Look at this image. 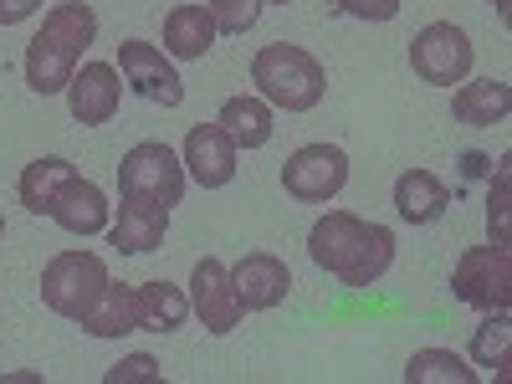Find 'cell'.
Returning <instances> with one entry per match:
<instances>
[{"label":"cell","mask_w":512,"mask_h":384,"mask_svg":"<svg viewBox=\"0 0 512 384\" xmlns=\"http://www.w3.org/2000/svg\"><path fill=\"white\" fill-rule=\"evenodd\" d=\"M251 82L256 98H267L282 113H313L328 93V72L313 52L292 47V41H272L251 57Z\"/></svg>","instance_id":"cell-3"},{"label":"cell","mask_w":512,"mask_h":384,"mask_svg":"<svg viewBox=\"0 0 512 384\" xmlns=\"http://www.w3.org/2000/svg\"><path fill=\"white\" fill-rule=\"evenodd\" d=\"M108 262L98 251H57L47 267H41V303L57 318H82L108 287Z\"/></svg>","instance_id":"cell-4"},{"label":"cell","mask_w":512,"mask_h":384,"mask_svg":"<svg viewBox=\"0 0 512 384\" xmlns=\"http://www.w3.org/2000/svg\"><path fill=\"white\" fill-rule=\"evenodd\" d=\"M52 221L67 231V236H103L108 226H113V205H108V195L93 185V180H67L62 185V195H57V205H52Z\"/></svg>","instance_id":"cell-15"},{"label":"cell","mask_w":512,"mask_h":384,"mask_svg":"<svg viewBox=\"0 0 512 384\" xmlns=\"http://www.w3.org/2000/svg\"><path fill=\"white\" fill-rule=\"evenodd\" d=\"M98 41V11L88 0H62L41 16V31L26 41V88L36 98L67 93L72 72L82 67V52Z\"/></svg>","instance_id":"cell-2"},{"label":"cell","mask_w":512,"mask_h":384,"mask_svg":"<svg viewBox=\"0 0 512 384\" xmlns=\"http://www.w3.org/2000/svg\"><path fill=\"white\" fill-rule=\"evenodd\" d=\"M487 169H492V159H487V154H466V159H461V175H466V180L487 175Z\"/></svg>","instance_id":"cell-30"},{"label":"cell","mask_w":512,"mask_h":384,"mask_svg":"<svg viewBox=\"0 0 512 384\" xmlns=\"http://www.w3.org/2000/svg\"><path fill=\"white\" fill-rule=\"evenodd\" d=\"M216 21H210L205 6H195V0H185V6H175L164 16V52L175 62H200L210 47H216Z\"/></svg>","instance_id":"cell-17"},{"label":"cell","mask_w":512,"mask_h":384,"mask_svg":"<svg viewBox=\"0 0 512 384\" xmlns=\"http://www.w3.org/2000/svg\"><path fill=\"white\" fill-rule=\"evenodd\" d=\"M338 11H344L349 21H395L400 16V0H333Z\"/></svg>","instance_id":"cell-28"},{"label":"cell","mask_w":512,"mask_h":384,"mask_svg":"<svg viewBox=\"0 0 512 384\" xmlns=\"http://www.w3.org/2000/svg\"><path fill=\"white\" fill-rule=\"evenodd\" d=\"M451 297L477 313H507L512 303V246L487 241L466 246L461 262L451 267Z\"/></svg>","instance_id":"cell-5"},{"label":"cell","mask_w":512,"mask_h":384,"mask_svg":"<svg viewBox=\"0 0 512 384\" xmlns=\"http://www.w3.org/2000/svg\"><path fill=\"white\" fill-rule=\"evenodd\" d=\"M349 185V154L338 144H303L282 164V190L303 205H328Z\"/></svg>","instance_id":"cell-8"},{"label":"cell","mask_w":512,"mask_h":384,"mask_svg":"<svg viewBox=\"0 0 512 384\" xmlns=\"http://www.w3.org/2000/svg\"><path fill=\"white\" fill-rule=\"evenodd\" d=\"M236 144L221 123H195L185 134V149H180V164L185 175L200 185V190H226L236 180Z\"/></svg>","instance_id":"cell-11"},{"label":"cell","mask_w":512,"mask_h":384,"mask_svg":"<svg viewBox=\"0 0 512 384\" xmlns=\"http://www.w3.org/2000/svg\"><path fill=\"white\" fill-rule=\"evenodd\" d=\"M134 303H139V328L149 333H175L190 318V292L175 282H139Z\"/></svg>","instance_id":"cell-21"},{"label":"cell","mask_w":512,"mask_h":384,"mask_svg":"<svg viewBox=\"0 0 512 384\" xmlns=\"http://www.w3.org/2000/svg\"><path fill=\"white\" fill-rule=\"evenodd\" d=\"M487 6H497V16H507V0H487Z\"/></svg>","instance_id":"cell-31"},{"label":"cell","mask_w":512,"mask_h":384,"mask_svg":"<svg viewBox=\"0 0 512 384\" xmlns=\"http://www.w3.org/2000/svg\"><path fill=\"white\" fill-rule=\"evenodd\" d=\"M262 6H292V0H262Z\"/></svg>","instance_id":"cell-32"},{"label":"cell","mask_w":512,"mask_h":384,"mask_svg":"<svg viewBox=\"0 0 512 384\" xmlns=\"http://www.w3.org/2000/svg\"><path fill=\"white\" fill-rule=\"evenodd\" d=\"M67 180H77V164H72V159H62V154L31 159V164L21 169V180H16L21 205L31 210V216H52V205H57V195H62Z\"/></svg>","instance_id":"cell-19"},{"label":"cell","mask_w":512,"mask_h":384,"mask_svg":"<svg viewBox=\"0 0 512 384\" xmlns=\"http://www.w3.org/2000/svg\"><path fill=\"white\" fill-rule=\"evenodd\" d=\"M472 62H477V47L472 36L451 21H431L420 26L415 41H410V72L431 88H451V82H466L472 77Z\"/></svg>","instance_id":"cell-7"},{"label":"cell","mask_w":512,"mask_h":384,"mask_svg":"<svg viewBox=\"0 0 512 384\" xmlns=\"http://www.w3.org/2000/svg\"><path fill=\"white\" fill-rule=\"evenodd\" d=\"M405 384H477V369L451 349H415L405 364Z\"/></svg>","instance_id":"cell-23"},{"label":"cell","mask_w":512,"mask_h":384,"mask_svg":"<svg viewBox=\"0 0 512 384\" xmlns=\"http://www.w3.org/2000/svg\"><path fill=\"white\" fill-rule=\"evenodd\" d=\"M185 185L190 175H185L180 154L159 139H144L118 159V195H144V200H159L175 210L185 200Z\"/></svg>","instance_id":"cell-6"},{"label":"cell","mask_w":512,"mask_h":384,"mask_svg":"<svg viewBox=\"0 0 512 384\" xmlns=\"http://www.w3.org/2000/svg\"><path fill=\"white\" fill-rule=\"evenodd\" d=\"M82 328H88L93 338H123V333H139V303H134V287H118L108 282L103 297L77 318Z\"/></svg>","instance_id":"cell-22"},{"label":"cell","mask_w":512,"mask_h":384,"mask_svg":"<svg viewBox=\"0 0 512 384\" xmlns=\"http://www.w3.org/2000/svg\"><path fill=\"white\" fill-rule=\"evenodd\" d=\"M472 359H477V369L507 374V364H512V318L507 313H487V323L472 333Z\"/></svg>","instance_id":"cell-24"},{"label":"cell","mask_w":512,"mask_h":384,"mask_svg":"<svg viewBox=\"0 0 512 384\" xmlns=\"http://www.w3.org/2000/svg\"><path fill=\"white\" fill-rule=\"evenodd\" d=\"M487 226H492V241L512 246V169H507V159L497 164V180H492V200H487Z\"/></svg>","instance_id":"cell-25"},{"label":"cell","mask_w":512,"mask_h":384,"mask_svg":"<svg viewBox=\"0 0 512 384\" xmlns=\"http://www.w3.org/2000/svg\"><path fill=\"white\" fill-rule=\"evenodd\" d=\"M190 313L205 323V333H236V323L246 318L241 297L231 287V267L216 256H200L190 272Z\"/></svg>","instance_id":"cell-10"},{"label":"cell","mask_w":512,"mask_h":384,"mask_svg":"<svg viewBox=\"0 0 512 384\" xmlns=\"http://www.w3.org/2000/svg\"><path fill=\"white\" fill-rule=\"evenodd\" d=\"M210 21H216V31L226 36H241L256 26V16H262V0H205Z\"/></svg>","instance_id":"cell-26"},{"label":"cell","mask_w":512,"mask_h":384,"mask_svg":"<svg viewBox=\"0 0 512 384\" xmlns=\"http://www.w3.org/2000/svg\"><path fill=\"white\" fill-rule=\"evenodd\" d=\"M0 236H6V216H0Z\"/></svg>","instance_id":"cell-33"},{"label":"cell","mask_w":512,"mask_h":384,"mask_svg":"<svg viewBox=\"0 0 512 384\" xmlns=\"http://www.w3.org/2000/svg\"><path fill=\"white\" fill-rule=\"evenodd\" d=\"M512 113V88L497 77H477V82H461L451 93V118L466 128H492Z\"/></svg>","instance_id":"cell-18"},{"label":"cell","mask_w":512,"mask_h":384,"mask_svg":"<svg viewBox=\"0 0 512 384\" xmlns=\"http://www.w3.org/2000/svg\"><path fill=\"white\" fill-rule=\"evenodd\" d=\"M451 210V190L441 175L431 169H405L395 180V216L410 221V226H436L441 216Z\"/></svg>","instance_id":"cell-16"},{"label":"cell","mask_w":512,"mask_h":384,"mask_svg":"<svg viewBox=\"0 0 512 384\" xmlns=\"http://www.w3.org/2000/svg\"><path fill=\"white\" fill-rule=\"evenodd\" d=\"M118 103H123V77H118V67H108V62H82V67L72 72V82H67V108H72V118H77L82 128L113 123Z\"/></svg>","instance_id":"cell-12"},{"label":"cell","mask_w":512,"mask_h":384,"mask_svg":"<svg viewBox=\"0 0 512 384\" xmlns=\"http://www.w3.org/2000/svg\"><path fill=\"white\" fill-rule=\"evenodd\" d=\"M164 374H159V364H154V354H128V359H118L108 374H103V384H159Z\"/></svg>","instance_id":"cell-27"},{"label":"cell","mask_w":512,"mask_h":384,"mask_svg":"<svg viewBox=\"0 0 512 384\" xmlns=\"http://www.w3.org/2000/svg\"><path fill=\"white\" fill-rule=\"evenodd\" d=\"M118 77L144 103H159V108L185 103V77L175 72V57L154 47V41H118Z\"/></svg>","instance_id":"cell-9"},{"label":"cell","mask_w":512,"mask_h":384,"mask_svg":"<svg viewBox=\"0 0 512 384\" xmlns=\"http://www.w3.org/2000/svg\"><path fill=\"white\" fill-rule=\"evenodd\" d=\"M41 11V0H0V26H21Z\"/></svg>","instance_id":"cell-29"},{"label":"cell","mask_w":512,"mask_h":384,"mask_svg":"<svg viewBox=\"0 0 512 384\" xmlns=\"http://www.w3.org/2000/svg\"><path fill=\"white\" fill-rule=\"evenodd\" d=\"M164 231H169V205L144 200V195H123L118 216L108 226V246H118L123 256H144V251L164 246Z\"/></svg>","instance_id":"cell-13"},{"label":"cell","mask_w":512,"mask_h":384,"mask_svg":"<svg viewBox=\"0 0 512 384\" xmlns=\"http://www.w3.org/2000/svg\"><path fill=\"white\" fill-rule=\"evenodd\" d=\"M216 123L231 134V144L236 149H262V144H272V103L267 98H251V93H241V98H226L221 103V113H216Z\"/></svg>","instance_id":"cell-20"},{"label":"cell","mask_w":512,"mask_h":384,"mask_svg":"<svg viewBox=\"0 0 512 384\" xmlns=\"http://www.w3.org/2000/svg\"><path fill=\"white\" fill-rule=\"evenodd\" d=\"M231 287H236V297H241V308H246V313H267V308L287 303L292 272H287L282 256H272V251H251V256H241V262L231 267Z\"/></svg>","instance_id":"cell-14"},{"label":"cell","mask_w":512,"mask_h":384,"mask_svg":"<svg viewBox=\"0 0 512 384\" xmlns=\"http://www.w3.org/2000/svg\"><path fill=\"white\" fill-rule=\"evenodd\" d=\"M308 256L344 287H374L395 267V231L359 221L354 210H328L308 231Z\"/></svg>","instance_id":"cell-1"}]
</instances>
